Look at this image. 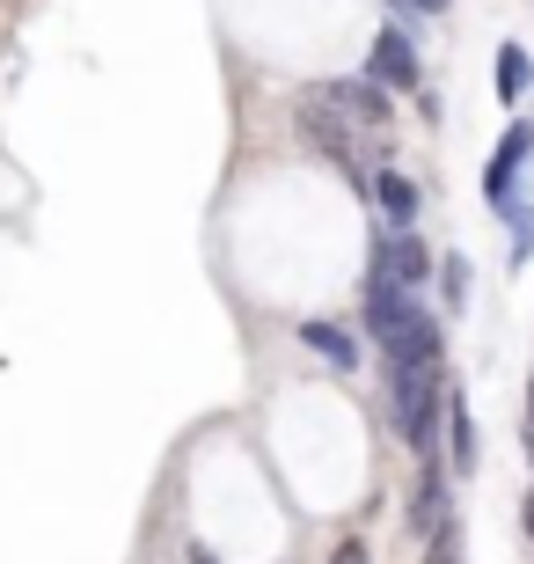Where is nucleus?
<instances>
[{
	"mask_svg": "<svg viewBox=\"0 0 534 564\" xmlns=\"http://www.w3.org/2000/svg\"><path fill=\"white\" fill-rule=\"evenodd\" d=\"M447 367H411L395 359L389 367V419H395V440L411 447L417 462L439 455V433H447Z\"/></svg>",
	"mask_w": 534,
	"mask_h": 564,
	"instance_id": "f257e3e1",
	"label": "nucleus"
},
{
	"mask_svg": "<svg viewBox=\"0 0 534 564\" xmlns=\"http://www.w3.org/2000/svg\"><path fill=\"white\" fill-rule=\"evenodd\" d=\"M417 301H425V293H403L389 272H381V264H367V279H359V323H367V345H373L381 359L403 345V330H411Z\"/></svg>",
	"mask_w": 534,
	"mask_h": 564,
	"instance_id": "f03ea898",
	"label": "nucleus"
},
{
	"mask_svg": "<svg viewBox=\"0 0 534 564\" xmlns=\"http://www.w3.org/2000/svg\"><path fill=\"white\" fill-rule=\"evenodd\" d=\"M293 118H301V132H308V140L323 147V154H329L337 169H345L351 184L373 191V169H367V154H359V126H345V118H337V110H329L323 96H301V104H293Z\"/></svg>",
	"mask_w": 534,
	"mask_h": 564,
	"instance_id": "7ed1b4c3",
	"label": "nucleus"
},
{
	"mask_svg": "<svg viewBox=\"0 0 534 564\" xmlns=\"http://www.w3.org/2000/svg\"><path fill=\"white\" fill-rule=\"evenodd\" d=\"M315 96H323V104L337 110L345 126L373 132V140H381V132H389V118H395V96H389L381 82H373V74H345V82H315Z\"/></svg>",
	"mask_w": 534,
	"mask_h": 564,
	"instance_id": "20e7f679",
	"label": "nucleus"
},
{
	"mask_svg": "<svg viewBox=\"0 0 534 564\" xmlns=\"http://www.w3.org/2000/svg\"><path fill=\"white\" fill-rule=\"evenodd\" d=\"M367 264H381V272H389L403 293H425L432 272H439V257L425 250V235H417V228H411V235H389V228H381V235L367 242Z\"/></svg>",
	"mask_w": 534,
	"mask_h": 564,
	"instance_id": "39448f33",
	"label": "nucleus"
},
{
	"mask_svg": "<svg viewBox=\"0 0 534 564\" xmlns=\"http://www.w3.org/2000/svg\"><path fill=\"white\" fill-rule=\"evenodd\" d=\"M367 74L389 88V96H425V66H417V44H411V30H403V22H389V30L373 37Z\"/></svg>",
	"mask_w": 534,
	"mask_h": 564,
	"instance_id": "423d86ee",
	"label": "nucleus"
},
{
	"mask_svg": "<svg viewBox=\"0 0 534 564\" xmlns=\"http://www.w3.org/2000/svg\"><path fill=\"white\" fill-rule=\"evenodd\" d=\"M447 455H425L417 462V484H411V506H403V521H411L417 543H432L439 535V521H454V506H447Z\"/></svg>",
	"mask_w": 534,
	"mask_h": 564,
	"instance_id": "0eeeda50",
	"label": "nucleus"
},
{
	"mask_svg": "<svg viewBox=\"0 0 534 564\" xmlns=\"http://www.w3.org/2000/svg\"><path fill=\"white\" fill-rule=\"evenodd\" d=\"M527 154H534V126H527V118H513V126H505V140H498V154H491V169H483V198H491V213L520 191Z\"/></svg>",
	"mask_w": 534,
	"mask_h": 564,
	"instance_id": "6e6552de",
	"label": "nucleus"
},
{
	"mask_svg": "<svg viewBox=\"0 0 534 564\" xmlns=\"http://www.w3.org/2000/svg\"><path fill=\"white\" fill-rule=\"evenodd\" d=\"M439 455H447V477H476L483 462V440H476V411L461 389H447V433H439Z\"/></svg>",
	"mask_w": 534,
	"mask_h": 564,
	"instance_id": "1a4fd4ad",
	"label": "nucleus"
},
{
	"mask_svg": "<svg viewBox=\"0 0 534 564\" xmlns=\"http://www.w3.org/2000/svg\"><path fill=\"white\" fill-rule=\"evenodd\" d=\"M373 206H381V220H389V235H411L417 228V206H425V191L411 184V176H403V169H373V191H367Z\"/></svg>",
	"mask_w": 534,
	"mask_h": 564,
	"instance_id": "9d476101",
	"label": "nucleus"
},
{
	"mask_svg": "<svg viewBox=\"0 0 534 564\" xmlns=\"http://www.w3.org/2000/svg\"><path fill=\"white\" fill-rule=\"evenodd\" d=\"M301 345H308V352H323L337 375H359V337H351L345 323H329V315H308V323H301Z\"/></svg>",
	"mask_w": 534,
	"mask_h": 564,
	"instance_id": "9b49d317",
	"label": "nucleus"
},
{
	"mask_svg": "<svg viewBox=\"0 0 534 564\" xmlns=\"http://www.w3.org/2000/svg\"><path fill=\"white\" fill-rule=\"evenodd\" d=\"M527 88H534L527 44H498V96H505V104H527Z\"/></svg>",
	"mask_w": 534,
	"mask_h": 564,
	"instance_id": "f8f14e48",
	"label": "nucleus"
},
{
	"mask_svg": "<svg viewBox=\"0 0 534 564\" xmlns=\"http://www.w3.org/2000/svg\"><path fill=\"white\" fill-rule=\"evenodd\" d=\"M432 279H439V293H447V308H454V315L469 308V257H454V250H447Z\"/></svg>",
	"mask_w": 534,
	"mask_h": 564,
	"instance_id": "ddd939ff",
	"label": "nucleus"
},
{
	"mask_svg": "<svg viewBox=\"0 0 534 564\" xmlns=\"http://www.w3.org/2000/svg\"><path fill=\"white\" fill-rule=\"evenodd\" d=\"M425 564H461V521H439V535L425 543Z\"/></svg>",
	"mask_w": 534,
	"mask_h": 564,
	"instance_id": "4468645a",
	"label": "nucleus"
},
{
	"mask_svg": "<svg viewBox=\"0 0 534 564\" xmlns=\"http://www.w3.org/2000/svg\"><path fill=\"white\" fill-rule=\"evenodd\" d=\"M329 564H373V550H367V543H359V535H345V543L329 550Z\"/></svg>",
	"mask_w": 534,
	"mask_h": 564,
	"instance_id": "2eb2a0df",
	"label": "nucleus"
},
{
	"mask_svg": "<svg viewBox=\"0 0 534 564\" xmlns=\"http://www.w3.org/2000/svg\"><path fill=\"white\" fill-rule=\"evenodd\" d=\"M190 564H220V557H212V550H206V543H190Z\"/></svg>",
	"mask_w": 534,
	"mask_h": 564,
	"instance_id": "dca6fc26",
	"label": "nucleus"
},
{
	"mask_svg": "<svg viewBox=\"0 0 534 564\" xmlns=\"http://www.w3.org/2000/svg\"><path fill=\"white\" fill-rule=\"evenodd\" d=\"M520 521H527V535H534V491H527V506H520Z\"/></svg>",
	"mask_w": 534,
	"mask_h": 564,
	"instance_id": "f3484780",
	"label": "nucleus"
},
{
	"mask_svg": "<svg viewBox=\"0 0 534 564\" xmlns=\"http://www.w3.org/2000/svg\"><path fill=\"white\" fill-rule=\"evenodd\" d=\"M439 8H447V0H417V15H439Z\"/></svg>",
	"mask_w": 534,
	"mask_h": 564,
	"instance_id": "a211bd4d",
	"label": "nucleus"
},
{
	"mask_svg": "<svg viewBox=\"0 0 534 564\" xmlns=\"http://www.w3.org/2000/svg\"><path fill=\"white\" fill-rule=\"evenodd\" d=\"M527 425H534V381H527Z\"/></svg>",
	"mask_w": 534,
	"mask_h": 564,
	"instance_id": "6ab92c4d",
	"label": "nucleus"
},
{
	"mask_svg": "<svg viewBox=\"0 0 534 564\" xmlns=\"http://www.w3.org/2000/svg\"><path fill=\"white\" fill-rule=\"evenodd\" d=\"M527 462H534V425H527Z\"/></svg>",
	"mask_w": 534,
	"mask_h": 564,
	"instance_id": "aec40b11",
	"label": "nucleus"
}]
</instances>
